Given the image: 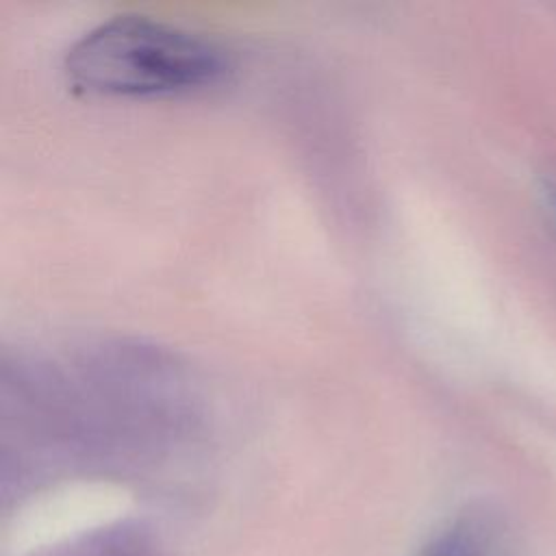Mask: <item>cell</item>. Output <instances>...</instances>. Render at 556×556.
Listing matches in <instances>:
<instances>
[{"label": "cell", "mask_w": 556, "mask_h": 556, "mask_svg": "<svg viewBox=\"0 0 556 556\" xmlns=\"http://www.w3.org/2000/svg\"><path fill=\"white\" fill-rule=\"evenodd\" d=\"M226 50L198 30L146 13H117L85 30L65 52L67 83L98 96H163L217 83Z\"/></svg>", "instance_id": "cell-1"}, {"label": "cell", "mask_w": 556, "mask_h": 556, "mask_svg": "<svg viewBox=\"0 0 556 556\" xmlns=\"http://www.w3.org/2000/svg\"><path fill=\"white\" fill-rule=\"evenodd\" d=\"M35 556H161V545L146 526L117 521L56 541Z\"/></svg>", "instance_id": "cell-2"}, {"label": "cell", "mask_w": 556, "mask_h": 556, "mask_svg": "<svg viewBox=\"0 0 556 556\" xmlns=\"http://www.w3.org/2000/svg\"><path fill=\"white\" fill-rule=\"evenodd\" d=\"M419 556H484V552L469 528L456 526L432 539Z\"/></svg>", "instance_id": "cell-3"}, {"label": "cell", "mask_w": 556, "mask_h": 556, "mask_svg": "<svg viewBox=\"0 0 556 556\" xmlns=\"http://www.w3.org/2000/svg\"><path fill=\"white\" fill-rule=\"evenodd\" d=\"M554 200H556V195H554Z\"/></svg>", "instance_id": "cell-4"}]
</instances>
